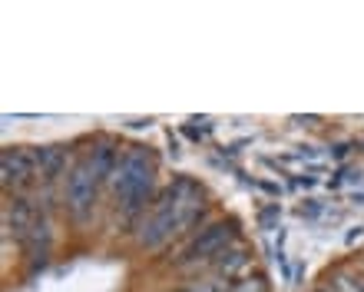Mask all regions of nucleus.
I'll return each mask as SVG.
<instances>
[{
  "mask_svg": "<svg viewBox=\"0 0 364 292\" xmlns=\"http://www.w3.org/2000/svg\"><path fill=\"white\" fill-rule=\"evenodd\" d=\"M116 163H119V153H116L113 146H96L93 156H90V166H93L96 183H106V179H113Z\"/></svg>",
  "mask_w": 364,
  "mask_h": 292,
  "instance_id": "6e6552de",
  "label": "nucleus"
},
{
  "mask_svg": "<svg viewBox=\"0 0 364 292\" xmlns=\"http://www.w3.org/2000/svg\"><path fill=\"white\" fill-rule=\"evenodd\" d=\"M37 176V153H30V150H20V146H7L4 153H0V179L4 186H27L30 179Z\"/></svg>",
  "mask_w": 364,
  "mask_h": 292,
  "instance_id": "20e7f679",
  "label": "nucleus"
},
{
  "mask_svg": "<svg viewBox=\"0 0 364 292\" xmlns=\"http://www.w3.org/2000/svg\"><path fill=\"white\" fill-rule=\"evenodd\" d=\"M225 292H269V283L262 273H245L239 279L225 283Z\"/></svg>",
  "mask_w": 364,
  "mask_h": 292,
  "instance_id": "1a4fd4ad",
  "label": "nucleus"
},
{
  "mask_svg": "<svg viewBox=\"0 0 364 292\" xmlns=\"http://www.w3.org/2000/svg\"><path fill=\"white\" fill-rule=\"evenodd\" d=\"M235 239V223H212L205 226L196 239L189 243V249L182 253V263H202V259H215L219 253H225Z\"/></svg>",
  "mask_w": 364,
  "mask_h": 292,
  "instance_id": "7ed1b4c3",
  "label": "nucleus"
},
{
  "mask_svg": "<svg viewBox=\"0 0 364 292\" xmlns=\"http://www.w3.org/2000/svg\"><path fill=\"white\" fill-rule=\"evenodd\" d=\"M96 186H100V183H96L90 160H77V163H73V170L67 173V193H63L67 209L73 213V219H80V223H83V219L93 213Z\"/></svg>",
  "mask_w": 364,
  "mask_h": 292,
  "instance_id": "f03ea898",
  "label": "nucleus"
},
{
  "mask_svg": "<svg viewBox=\"0 0 364 292\" xmlns=\"http://www.w3.org/2000/svg\"><path fill=\"white\" fill-rule=\"evenodd\" d=\"M212 266H215V273L225 283H232V279H239V276H245L252 269V249L249 246H229L225 253H219L212 259Z\"/></svg>",
  "mask_w": 364,
  "mask_h": 292,
  "instance_id": "423d86ee",
  "label": "nucleus"
},
{
  "mask_svg": "<svg viewBox=\"0 0 364 292\" xmlns=\"http://www.w3.org/2000/svg\"><path fill=\"white\" fill-rule=\"evenodd\" d=\"M328 292H364V279L351 273H335L328 276Z\"/></svg>",
  "mask_w": 364,
  "mask_h": 292,
  "instance_id": "9d476101",
  "label": "nucleus"
},
{
  "mask_svg": "<svg viewBox=\"0 0 364 292\" xmlns=\"http://www.w3.org/2000/svg\"><path fill=\"white\" fill-rule=\"evenodd\" d=\"M156 189V160L146 146H126L119 153L113 173V193L119 203V213L126 223H136L146 213V206H153Z\"/></svg>",
  "mask_w": 364,
  "mask_h": 292,
  "instance_id": "f257e3e1",
  "label": "nucleus"
},
{
  "mask_svg": "<svg viewBox=\"0 0 364 292\" xmlns=\"http://www.w3.org/2000/svg\"><path fill=\"white\" fill-rule=\"evenodd\" d=\"M37 173L43 183H57L67 170V146H43L37 150Z\"/></svg>",
  "mask_w": 364,
  "mask_h": 292,
  "instance_id": "0eeeda50",
  "label": "nucleus"
},
{
  "mask_svg": "<svg viewBox=\"0 0 364 292\" xmlns=\"http://www.w3.org/2000/svg\"><path fill=\"white\" fill-rule=\"evenodd\" d=\"M37 219L40 216L33 213V206H30L23 196H14V199H7V206H4V229H7V236L14 233V239H20V243L30 239Z\"/></svg>",
  "mask_w": 364,
  "mask_h": 292,
  "instance_id": "39448f33",
  "label": "nucleus"
},
{
  "mask_svg": "<svg viewBox=\"0 0 364 292\" xmlns=\"http://www.w3.org/2000/svg\"><path fill=\"white\" fill-rule=\"evenodd\" d=\"M275 219H278V206H265V209L259 213V223L265 226V229H272V223H275Z\"/></svg>",
  "mask_w": 364,
  "mask_h": 292,
  "instance_id": "9b49d317",
  "label": "nucleus"
}]
</instances>
